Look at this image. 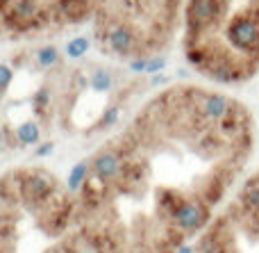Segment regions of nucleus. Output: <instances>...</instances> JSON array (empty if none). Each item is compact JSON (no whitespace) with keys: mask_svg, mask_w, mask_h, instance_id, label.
<instances>
[{"mask_svg":"<svg viewBox=\"0 0 259 253\" xmlns=\"http://www.w3.org/2000/svg\"><path fill=\"white\" fill-rule=\"evenodd\" d=\"M252 151L255 119L241 100L191 82L157 89L87 158L75 226L87 242L123 214L134 222L141 212L123 253H178L189 244L175 224L182 208L200 203L219 212Z\"/></svg>","mask_w":259,"mask_h":253,"instance_id":"obj_1","label":"nucleus"},{"mask_svg":"<svg viewBox=\"0 0 259 253\" xmlns=\"http://www.w3.org/2000/svg\"><path fill=\"white\" fill-rule=\"evenodd\" d=\"M184 0H0V46L84 34L105 59L141 71L164 62Z\"/></svg>","mask_w":259,"mask_h":253,"instance_id":"obj_2","label":"nucleus"},{"mask_svg":"<svg viewBox=\"0 0 259 253\" xmlns=\"http://www.w3.org/2000/svg\"><path fill=\"white\" fill-rule=\"evenodd\" d=\"M184 62L214 85H243L259 71V0H184Z\"/></svg>","mask_w":259,"mask_h":253,"instance_id":"obj_3","label":"nucleus"},{"mask_svg":"<svg viewBox=\"0 0 259 253\" xmlns=\"http://www.w3.org/2000/svg\"><path fill=\"white\" fill-rule=\"evenodd\" d=\"M193 253H259V169L198 235Z\"/></svg>","mask_w":259,"mask_h":253,"instance_id":"obj_4","label":"nucleus"},{"mask_svg":"<svg viewBox=\"0 0 259 253\" xmlns=\"http://www.w3.org/2000/svg\"><path fill=\"white\" fill-rule=\"evenodd\" d=\"M87 173H89V160H80V162H77L75 167L71 169V173H68V180H66V187L71 190L73 196L80 192V187H82V183H84Z\"/></svg>","mask_w":259,"mask_h":253,"instance_id":"obj_5","label":"nucleus"}]
</instances>
